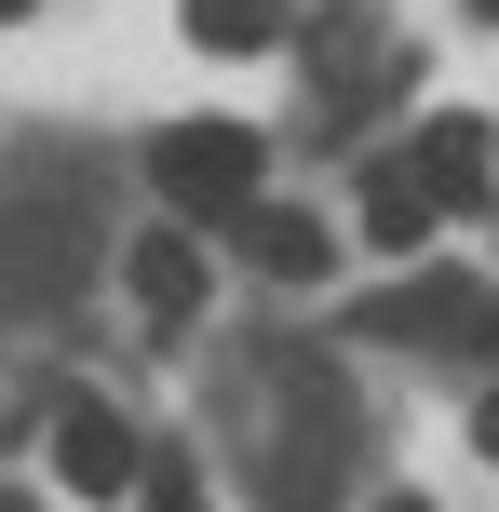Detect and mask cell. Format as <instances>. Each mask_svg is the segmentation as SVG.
Here are the masks:
<instances>
[{
	"mask_svg": "<svg viewBox=\"0 0 499 512\" xmlns=\"http://www.w3.org/2000/svg\"><path fill=\"white\" fill-rule=\"evenodd\" d=\"M432 216H446V203L419 189V162H378V176H365V243L419 256V243H432Z\"/></svg>",
	"mask_w": 499,
	"mask_h": 512,
	"instance_id": "6",
	"label": "cell"
},
{
	"mask_svg": "<svg viewBox=\"0 0 499 512\" xmlns=\"http://www.w3.org/2000/svg\"><path fill=\"white\" fill-rule=\"evenodd\" d=\"M0 14H41V0H0Z\"/></svg>",
	"mask_w": 499,
	"mask_h": 512,
	"instance_id": "13",
	"label": "cell"
},
{
	"mask_svg": "<svg viewBox=\"0 0 499 512\" xmlns=\"http://www.w3.org/2000/svg\"><path fill=\"white\" fill-rule=\"evenodd\" d=\"M473 14H486V27H499V0H473Z\"/></svg>",
	"mask_w": 499,
	"mask_h": 512,
	"instance_id": "14",
	"label": "cell"
},
{
	"mask_svg": "<svg viewBox=\"0 0 499 512\" xmlns=\"http://www.w3.org/2000/svg\"><path fill=\"white\" fill-rule=\"evenodd\" d=\"M0 512H14V499H0Z\"/></svg>",
	"mask_w": 499,
	"mask_h": 512,
	"instance_id": "15",
	"label": "cell"
},
{
	"mask_svg": "<svg viewBox=\"0 0 499 512\" xmlns=\"http://www.w3.org/2000/svg\"><path fill=\"white\" fill-rule=\"evenodd\" d=\"M122 297L149 310V324H189V310H203V243H189V230H149V243L122 256Z\"/></svg>",
	"mask_w": 499,
	"mask_h": 512,
	"instance_id": "3",
	"label": "cell"
},
{
	"mask_svg": "<svg viewBox=\"0 0 499 512\" xmlns=\"http://www.w3.org/2000/svg\"><path fill=\"white\" fill-rule=\"evenodd\" d=\"M473 459L499 472V391H486V405H473Z\"/></svg>",
	"mask_w": 499,
	"mask_h": 512,
	"instance_id": "10",
	"label": "cell"
},
{
	"mask_svg": "<svg viewBox=\"0 0 499 512\" xmlns=\"http://www.w3.org/2000/svg\"><path fill=\"white\" fill-rule=\"evenodd\" d=\"M176 27L203 54H270V41H284V0H176Z\"/></svg>",
	"mask_w": 499,
	"mask_h": 512,
	"instance_id": "7",
	"label": "cell"
},
{
	"mask_svg": "<svg viewBox=\"0 0 499 512\" xmlns=\"http://www.w3.org/2000/svg\"><path fill=\"white\" fill-rule=\"evenodd\" d=\"M405 162H419V189H432V203H473V189H486V122H473V108H432Z\"/></svg>",
	"mask_w": 499,
	"mask_h": 512,
	"instance_id": "5",
	"label": "cell"
},
{
	"mask_svg": "<svg viewBox=\"0 0 499 512\" xmlns=\"http://www.w3.org/2000/svg\"><path fill=\"white\" fill-rule=\"evenodd\" d=\"M149 176H162L176 216H243L257 176H270V135H257V122H176V135L149 149Z\"/></svg>",
	"mask_w": 499,
	"mask_h": 512,
	"instance_id": "1",
	"label": "cell"
},
{
	"mask_svg": "<svg viewBox=\"0 0 499 512\" xmlns=\"http://www.w3.org/2000/svg\"><path fill=\"white\" fill-rule=\"evenodd\" d=\"M473 324H486V297L459 270H419V283H392V297L365 310V337H473Z\"/></svg>",
	"mask_w": 499,
	"mask_h": 512,
	"instance_id": "4",
	"label": "cell"
},
{
	"mask_svg": "<svg viewBox=\"0 0 499 512\" xmlns=\"http://www.w3.org/2000/svg\"><path fill=\"white\" fill-rule=\"evenodd\" d=\"M135 499H149V512H203V472H189V459H149V472H135Z\"/></svg>",
	"mask_w": 499,
	"mask_h": 512,
	"instance_id": "9",
	"label": "cell"
},
{
	"mask_svg": "<svg viewBox=\"0 0 499 512\" xmlns=\"http://www.w3.org/2000/svg\"><path fill=\"white\" fill-rule=\"evenodd\" d=\"M378 512H432V499H378Z\"/></svg>",
	"mask_w": 499,
	"mask_h": 512,
	"instance_id": "12",
	"label": "cell"
},
{
	"mask_svg": "<svg viewBox=\"0 0 499 512\" xmlns=\"http://www.w3.org/2000/svg\"><path fill=\"white\" fill-rule=\"evenodd\" d=\"M135 472H149V445L122 432V405L68 391V405H54V486H81V499H122Z\"/></svg>",
	"mask_w": 499,
	"mask_h": 512,
	"instance_id": "2",
	"label": "cell"
},
{
	"mask_svg": "<svg viewBox=\"0 0 499 512\" xmlns=\"http://www.w3.org/2000/svg\"><path fill=\"white\" fill-rule=\"evenodd\" d=\"M473 351H499V297H486V324H473Z\"/></svg>",
	"mask_w": 499,
	"mask_h": 512,
	"instance_id": "11",
	"label": "cell"
},
{
	"mask_svg": "<svg viewBox=\"0 0 499 512\" xmlns=\"http://www.w3.org/2000/svg\"><path fill=\"white\" fill-rule=\"evenodd\" d=\"M243 256H257L270 283H297V270H324V230H311V216H257V203H243Z\"/></svg>",
	"mask_w": 499,
	"mask_h": 512,
	"instance_id": "8",
	"label": "cell"
}]
</instances>
